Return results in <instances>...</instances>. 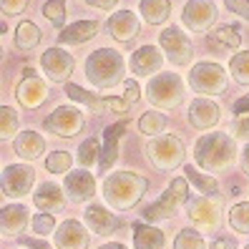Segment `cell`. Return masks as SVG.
<instances>
[{
	"mask_svg": "<svg viewBox=\"0 0 249 249\" xmlns=\"http://www.w3.org/2000/svg\"><path fill=\"white\" fill-rule=\"evenodd\" d=\"M194 159L204 171H224L237 161V141L224 131H212L194 143Z\"/></svg>",
	"mask_w": 249,
	"mask_h": 249,
	"instance_id": "obj_1",
	"label": "cell"
},
{
	"mask_svg": "<svg viewBox=\"0 0 249 249\" xmlns=\"http://www.w3.org/2000/svg\"><path fill=\"white\" fill-rule=\"evenodd\" d=\"M86 78L89 83H93L96 89L106 91V89H116L119 83H124L126 78V61L119 51L111 48H98L86 58Z\"/></svg>",
	"mask_w": 249,
	"mask_h": 249,
	"instance_id": "obj_2",
	"label": "cell"
},
{
	"mask_svg": "<svg viewBox=\"0 0 249 249\" xmlns=\"http://www.w3.org/2000/svg\"><path fill=\"white\" fill-rule=\"evenodd\" d=\"M149 189V181L134 171H116L104 181V199L116 212L134 209Z\"/></svg>",
	"mask_w": 249,
	"mask_h": 249,
	"instance_id": "obj_3",
	"label": "cell"
},
{
	"mask_svg": "<svg viewBox=\"0 0 249 249\" xmlns=\"http://www.w3.org/2000/svg\"><path fill=\"white\" fill-rule=\"evenodd\" d=\"M146 98L149 104L159 111H169V108H177L184 98V81L179 73H156V76L149 81L146 86Z\"/></svg>",
	"mask_w": 249,
	"mask_h": 249,
	"instance_id": "obj_4",
	"label": "cell"
},
{
	"mask_svg": "<svg viewBox=\"0 0 249 249\" xmlns=\"http://www.w3.org/2000/svg\"><path fill=\"white\" fill-rule=\"evenodd\" d=\"M146 156H149L151 166H156L159 171H174L177 166H181V161L186 156L184 151V141L171 136V134H161L154 141H149L146 146Z\"/></svg>",
	"mask_w": 249,
	"mask_h": 249,
	"instance_id": "obj_5",
	"label": "cell"
},
{
	"mask_svg": "<svg viewBox=\"0 0 249 249\" xmlns=\"http://www.w3.org/2000/svg\"><path fill=\"white\" fill-rule=\"evenodd\" d=\"M186 201H189V181H186V177H179L166 186L164 196L143 209V219L146 222H164V219H171L177 214V209Z\"/></svg>",
	"mask_w": 249,
	"mask_h": 249,
	"instance_id": "obj_6",
	"label": "cell"
},
{
	"mask_svg": "<svg viewBox=\"0 0 249 249\" xmlns=\"http://www.w3.org/2000/svg\"><path fill=\"white\" fill-rule=\"evenodd\" d=\"M189 86L204 96H216L227 91V71L212 63V61H199L192 71H189Z\"/></svg>",
	"mask_w": 249,
	"mask_h": 249,
	"instance_id": "obj_7",
	"label": "cell"
},
{
	"mask_svg": "<svg viewBox=\"0 0 249 249\" xmlns=\"http://www.w3.org/2000/svg\"><path fill=\"white\" fill-rule=\"evenodd\" d=\"M159 48L164 51V55H166L177 68L189 66V63H192V58H194L192 40H189V36L181 31V28H177V25H171V28H166V31H161V36H159Z\"/></svg>",
	"mask_w": 249,
	"mask_h": 249,
	"instance_id": "obj_8",
	"label": "cell"
},
{
	"mask_svg": "<svg viewBox=\"0 0 249 249\" xmlns=\"http://www.w3.org/2000/svg\"><path fill=\"white\" fill-rule=\"evenodd\" d=\"M216 20L214 0H186L181 10V25L192 33H209Z\"/></svg>",
	"mask_w": 249,
	"mask_h": 249,
	"instance_id": "obj_9",
	"label": "cell"
},
{
	"mask_svg": "<svg viewBox=\"0 0 249 249\" xmlns=\"http://www.w3.org/2000/svg\"><path fill=\"white\" fill-rule=\"evenodd\" d=\"M83 113L76 108V106H58L51 116H46L43 121V128L51 131L53 136H61V139H71L83 131Z\"/></svg>",
	"mask_w": 249,
	"mask_h": 249,
	"instance_id": "obj_10",
	"label": "cell"
},
{
	"mask_svg": "<svg viewBox=\"0 0 249 249\" xmlns=\"http://www.w3.org/2000/svg\"><path fill=\"white\" fill-rule=\"evenodd\" d=\"M219 207H222V199L219 196H196V199L186 201V214L196 224V229L214 231V229H219V222H222Z\"/></svg>",
	"mask_w": 249,
	"mask_h": 249,
	"instance_id": "obj_11",
	"label": "cell"
},
{
	"mask_svg": "<svg viewBox=\"0 0 249 249\" xmlns=\"http://www.w3.org/2000/svg\"><path fill=\"white\" fill-rule=\"evenodd\" d=\"M66 93H68L71 101L89 106L91 111H98V113H126V111L131 108L124 98H116V96H108V98L93 96L91 91H86L83 86H78V83H68V86H66Z\"/></svg>",
	"mask_w": 249,
	"mask_h": 249,
	"instance_id": "obj_12",
	"label": "cell"
},
{
	"mask_svg": "<svg viewBox=\"0 0 249 249\" xmlns=\"http://www.w3.org/2000/svg\"><path fill=\"white\" fill-rule=\"evenodd\" d=\"M40 71L46 73V78L51 83H66L71 78V73L76 71V58L63 48H48L40 55Z\"/></svg>",
	"mask_w": 249,
	"mask_h": 249,
	"instance_id": "obj_13",
	"label": "cell"
},
{
	"mask_svg": "<svg viewBox=\"0 0 249 249\" xmlns=\"http://www.w3.org/2000/svg\"><path fill=\"white\" fill-rule=\"evenodd\" d=\"M16 96H18L23 108H38L48 101V86L43 78L36 76L33 68H25L20 83L16 86Z\"/></svg>",
	"mask_w": 249,
	"mask_h": 249,
	"instance_id": "obj_14",
	"label": "cell"
},
{
	"mask_svg": "<svg viewBox=\"0 0 249 249\" xmlns=\"http://www.w3.org/2000/svg\"><path fill=\"white\" fill-rule=\"evenodd\" d=\"M36 181V169L28 164H10L3 169V194L20 199L31 192V186Z\"/></svg>",
	"mask_w": 249,
	"mask_h": 249,
	"instance_id": "obj_15",
	"label": "cell"
},
{
	"mask_svg": "<svg viewBox=\"0 0 249 249\" xmlns=\"http://www.w3.org/2000/svg\"><path fill=\"white\" fill-rule=\"evenodd\" d=\"M186 119L199 131L214 128L219 121H222V106H219L216 101H212V98H194L192 104H189Z\"/></svg>",
	"mask_w": 249,
	"mask_h": 249,
	"instance_id": "obj_16",
	"label": "cell"
},
{
	"mask_svg": "<svg viewBox=\"0 0 249 249\" xmlns=\"http://www.w3.org/2000/svg\"><path fill=\"white\" fill-rule=\"evenodd\" d=\"M106 28H108L111 38H116L119 43H128L141 33V20L134 10H116L108 16Z\"/></svg>",
	"mask_w": 249,
	"mask_h": 249,
	"instance_id": "obj_17",
	"label": "cell"
},
{
	"mask_svg": "<svg viewBox=\"0 0 249 249\" xmlns=\"http://www.w3.org/2000/svg\"><path fill=\"white\" fill-rule=\"evenodd\" d=\"M63 189H66V194L71 201H89L93 194H96V179H93V174L91 171H86V169H78V171H71L66 181H63Z\"/></svg>",
	"mask_w": 249,
	"mask_h": 249,
	"instance_id": "obj_18",
	"label": "cell"
},
{
	"mask_svg": "<svg viewBox=\"0 0 249 249\" xmlns=\"http://www.w3.org/2000/svg\"><path fill=\"white\" fill-rule=\"evenodd\" d=\"M128 63H131L134 76H154V73H159L161 66H164V53L156 46H141V48L134 51Z\"/></svg>",
	"mask_w": 249,
	"mask_h": 249,
	"instance_id": "obj_19",
	"label": "cell"
},
{
	"mask_svg": "<svg viewBox=\"0 0 249 249\" xmlns=\"http://www.w3.org/2000/svg\"><path fill=\"white\" fill-rule=\"evenodd\" d=\"M55 247L58 249H89V231L76 219H66L55 229Z\"/></svg>",
	"mask_w": 249,
	"mask_h": 249,
	"instance_id": "obj_20",
	"label": "cell"
},
{
	"mask_svg": "<svg viewBox=\"0 0 249 249\" xmlns=\"http://www.w3.org/2000/svg\"><path fill=\"white\" fill-rule=\"evenodd\" d=\"M83 219H86V224L91 227V231L101 234V237H108V234H113L121 227L119 219H116L106 207H101V204H89L83 212Z\"/></svg>",
	"mask_w": 249,
	"mask_h": 249,
	"instance_id": "obj_21",
	"label": "cell"
},
{
	"mask_svg": "<svg viewBox=\"0 0 249 249\" xmlns=\"http://www.w3.org/2000/svg\"><path fill=\"white\" fill-rule=\"evenodd\" d=\"M98 28H101L98 20H76L58 33V43H61V46H83V43H89L91 38H96Z\"/></svg>",
	"mask_w": 249,
	"mask_h": 249,
	"instance_id": "obj_22",
	"label": "cell"
},
{
	"mask_svg": "<svg viewBox=\"0 0 249 249\" xmlns=\"http://www.w3.org/2000/svg\"><path fill=\"white\" fill-rule=\"evenodd\" d=\"M13 149L25 161H38L43 156V151H46V141H43V136L38 131H20L13 139Z\"/></svg>",
	"mask_w": 249,
	"mask_h": 249,
	"instance_id": "obj_23",
	"label": "cell"
},
{
	"mask_svg": "<svg viewBox=\"0 0 249 249\" xmlns=\"http://www.w3.org/2000/svg\"><path fill=\"white\" fill-rule=\"evenodd\" d=\"M242 43V33L237 25H216L207 33V46L214 51H237Z\"/></svg>",
	"mask_w": 249,
	"mask_h": 249,
	"instance_id": "obj_24",
	"label": "cell"
},
{
	"mask_svg": "<svg viewBox=\"0 0 249 249\" xmlns=\"http://www.w3.org/2000/svg\"><path fill=\"white\" fill-rule=\"evenodd\" d=\"M33 201H36V207H38L40 212H48V214H51V212H61V209L66 207L63 192H61L55 184H51V181H43V184L36 189Z\"/></svg>",
	"mask_w": 249,
	"mask_h": 249,
	"instance_id": "obj_25",
	"label": "cell"
},
{
	"mask_svg": "<svg viewBox=\"0 0 249 249\" xmlns=\"http://www.w3.org/2000/svg\"><path fill=\"white\" fill-rule=\"evenodd\" d=\"M128 121H119L106 128V143H104V154H101V161H98V169L101 171H108L113 166L116 156H119V139L124 136Z\"/></svg>",
	"mask_w": 249,
	"mask_h": 249,
	"instance_id": "obj_26",
	"label": "cell"
},
{
	"mask_svg": "<svg viewBox=\"0 0 249 249\" xmlns=\"http://www.w3.org/2000/svg\"><path fill=\"white\" fill-rule=\"evenodd\" d=\"M166 237L159 227L134 224V249H164Z\"/></svg>",
	"mask_w": 249,
	"mask_h": 249,
	"instance_id": "obj_27",
	"label": "cell"
},
{
	"mask_svg": "<svg viewBox=\"0 0 249 249\" xmlns=\"http://www.w3.org/2000/svg\"><path fill=\"white\" fill-rule=\"evenodd\" d=\"M139 13L149 25H164L171 16V0H141Z\"/></svg>",
	"mask_w": 249,
	"mask_h": 249,
	"instance_id": "obj_28",
	"label": "cell"
},
{
	"mask_svg": "<svg viewBox=\"0 0 249 249\" xmlns=\"http://www.w3.org/2000/svg\"><path fill=\"white\" fill-rule=\"evenodd\" d=\"M28 209L23 207V204H8V207L3 209V216H0V227H3V234H18L25 229L28 224Z\"/></svg>",
	"mask_w": 249,
	"mask_h": 249,
	"instance_id": "obj_29",
	"label": "cell"
},
{
	"mask_svg": "<svg viewBox=\"0 0 249 249\" xmlns=\"http://www.w3.org/2000/svg\"><path fill=\"white\" fill-rule=\"evenodd\" d=\"M184 177H186V181L192 184V186H196V192L201 196H216L219 181L214 177H207V174L196 171V166H184Z\"/></svg>",
	"mask_w": 249,
	"mask_h": 249,
	"instance_id": "obj_30",
	"label": "cell"
},
{
	"mask_svg": "<svg viewBox=\"0 0 249 249\" xmlns=\"http://www.w3.org/2000/svg\"><path fill=\"white\" fill-rule=\"evenodd\" d=\"M38 43H40V28L31 20H23L16 28V46L20 51H33Z\"/></svg>",
	"mask_w": 249,
	"mask_h": 249,
	"instance_id": "obj_31",
	"label": "cell"
},
{
	"mask_svg": "<svg viewBox=\"0 0 249 249\" xmlns=\"http://www.w3.org/2000/svg\"><path fill=\"white\" fill-rule=\"evenodd\" d=\"M166 128V119L159 111H146L139 119V131L143 136H161Z\"/></svg>",
	"mask_w": 249,
	"mask_h": 249,
	"instance_id": "obj_32",
	"label": "cell"
},
{
	"mask_svg": "<svg viewBox=\"0 0 249 249\" xmlns=\"http://www.w3.org/2000/svg\"><path fill=\"white\" fill-rule=\"evenodd\" d=\"M229 73L239 86H249V51H239L237 55H231Z\"/></svg>",
	"mask_w": 249,
	"mask_h": 249,
	"instance_id": "obj_33",
	"label": "cell"
},
{
	"mask_svg": "<svg viewBox=\"0 0 249 249\" xmlns=\"http://www.w3.org/2000/svg\"><path fill=\"white\" fill-rule=\"evenodd\" d=\"M229 224L234 231L249 234V201H239L229 209Z\"/></svg>",
	"mask_w": 249,
	"mask_h": 249,
	"instance_id": "obj_34",
	"label": "cell"
},
{
	"mask_svg": "<svg viewBox=\"0 0 249 249\" xmlns=\"http://www.w3.org/2000/svg\"><path fill=\"white\" fill-rule=\"evenodd\" d=\"M43 16L55 25V31H63L66 28V0H48L43 5Z\"/></svg>",
	"mask_w": 249,
	"mask_h": 249,
	"instance_id": "obj_35",
	"label": "cell"
},
{
	"mask_svg": "<svg viewBox=\"0 0 249 249\" xmlns=\"http://www.w3.org/2000/svg\"><path fill=\"white\" fill-rule=\"evenodd\" d=\"M98 156H101V143H98V139H86V141L78 146V164H81L83 169L93 166Z\"/></svg>",
	"mask_w": 249,
	"mask_h": 249,
	"instance_id": "obj_36",
	"label": "cell"
},
{
	"mask_svg": "<svg viewBox=\"0 0 249 249\" xmlns=\"http://www.w3.org/2000/svg\"><path fill=\"white\" fill-rule=\"evenodd\" d=\"M204 237L196 229H181L174 239V249H204Z\"/></svg>",
	"mask_w": 249,
	"mask_h": 249,
	"instance_id": "obj_37",
	"label": "cell"
},
{
	"mask_svg": "<svg viewBox=\"0 0 249 249\" xmlns=\"http://www.w3.org/2000/svg\"><path fill=\"white\" fill-rule=\"evenodd\" d=\"M16 131H18V113H16V108L3 106L0 108V134H3V139H16Z\"/></svg>",
	"mask_w": 249,
	"mask_h": 249,
	"instance_id": "obj_38",
	"label": "cell"
},
{
	"mask_svg": "<svg viewBox=\"0 0 249 249\" xmlns=\"http://www.w3.org/2000/svg\"><path fill=\"white\" fill-rule=\"evenodd\" d=\"M71 164H73V156L68 151H53L46 159V169L51 174H66V171H71Z\"/></svg>",
	"mask_w": 249,
	"mask_h": 249,
	"instance_id": "obj_39",
	"label": "cell"
},
{
	"mask_svg": "<svg viewBox=\"0 0 249 249\" xmlns=\"http://www.w3.org/2000/svg\"><path fill=\"white\" fill-rule=\"evenodd\" d=\"M31 227H33V231L38 234V237H46V234H55V219H53V214L43 212V214H36V216L31 219Z\"/></svg>",
	"mask_w": 249,
	"mask_h": 249,
	"instance_id": "obj_40",
	"label": "cell"
},
{
	"mask_svg": "<svg viewBox=\"0 0 249 249\" xmlns=\"http://www.w3.org/2000/svg\"><path fill=\"white\" fill-rule=\"evenodd\" d=\"M28 3L31 0H0V8H3L5 16H20V13H25Z\"/></svg>",
	"mask_w": 249,
	"mask_h": 249,
	"instance_id": "obj_41",
	"label": "cell"
},
{
	"mask_svg": "<svg viewBox=\"0 0 249 249\" xmlns=\"http://www.w3.org/2000/svg\"><path fill=\"white\" fill-rule=\"evenodd\" d=\"M227 10H231L234 16H239L249 23V0H224Z\"/></svg>",
	"mask_w": 249,
	"mask_h": 249,
	"instance_id": "obj_42",
	"label": "cell"
},
{
	"mask_svg": "<svg viewBox=\"0 0 249 249\" xmlns=\"http://www.w3.org/2000/svg\"><path fill=\"white\" fill-rule=\"evenodd\" d=\"M141 98V89H139V83L136 81H124V101H126V104L128 106H134L136 104V101Z\"/></svg>",
	"mask_w": 249,
	"mask_h": 249,
	"instance_id": "obj_43",
	"label": "cell"
},
{
	"mask_svg": "<svg viewBox=\"0 0 249 249\" xmlns=\"http://www.w3.org/2000/svg\"><path fill=\"white\" fill-rule=\"evenodd\" d=\"M234 136L237 139H249V113L234 116Z\"/></svg>",
	"mask_w": 249,
	"mask_h": 249,
	"instance_id": "obj_44",
	"label": "cell"
},
{
	"mask_svg": "<svg viewBox=\"0 0 249 249\" xmlns=\"http://www.w3.org/2000/svg\"><path fill=\"white\" fill-rule=\"evenodd\" d=\"M209 249H237V239L234 237H216L209 244Z\"/></svg>",
	"mask_w": 249,
	"mask_h": 249,
	"instance_id": "obj_45",
	"label": "cell"
},
{
	"mask_svg": "<svg viewBox=\"0 0 249 249\" xmlns=\"http://www.w3.org/2000/svg\"><path fill=\"white\" fill-rule=\"evenodd\" d=\"M86 5L91 8H98V10H116V5L121 3V0H83Z\"/></svg>",
	"mask_w": 249,
	"mask_h": 249,
	"instance_id": "obj_46",
	"label": "cell"
},
{
	"mask_svg": "<svg viewBox=\"0 0 249 249\" xmlns=\"http://www.w3.org/2000/svg\"><path fill=\"white\" fill-rule=\"evenodd\" d=\"M239 113H249V93L239 101H234V116H239Z\"/></svg>",
	"mask_w": 249,
	"mask_h": 249,
	"instance_id": "obj_47",
	"label": "cell"
},
{
	"mask_svg": "<svg viewBox=\"0 0 249 249\" xmlns=\"http://www.w3.org/2000/svg\"><path fill=\"white\" fill-rule=\"evenodd\" d=\"M20 244L28 247V249H53L48 244H43V242H36V239H28V237H20Z\"/></svg>",
	"mask_w": 249,
	"mask_h": 249,
	"instance_id": "obj_48",
	"label": "cell"
},
{
	"mask_svg": "<svg viewBox=\"0 0 249 249\" xmlns=\"http://www.w3.org/2000/svg\"><path fill=\"white\" fill-rule=\"evenodd\" d=\"M242 171L249 174V143L244 146V151H242Z\"/></svg>",
	"mask_w": 249,
	"mask_h": 249,
	"instance_id": "obj_49",
	"label": "cell"
},
{
	"mask_svg": "<svg viewBox=\"0 0 249 249\" xmlns=\"http://www.w3.org/2000/svg\"><path fill=\"white\" fill-rule=\"evenodd\" d=\"M98 249H126L121 242H111V244H104V247H98Z\"/></svg>",
	"mask_w": 249,
	"mask_h": 249,
	"instance_id": "obj_50",
	"label": "cell"
},
{
	"mask_svg": "<svg viewBox=\"0 0 249 249\" xmlns=\"http://www.w3.org/2000/svg\"><path fill=\"white\" fill-rule=\"evenodd\" d=\"M244 249H249V244H247V247H244Z\"/></svg>",
	"mask_w": 249,
	"mask_h": 249,
	"instance_id": "obj_51",
	"label": "cell"
}]
</instances>
